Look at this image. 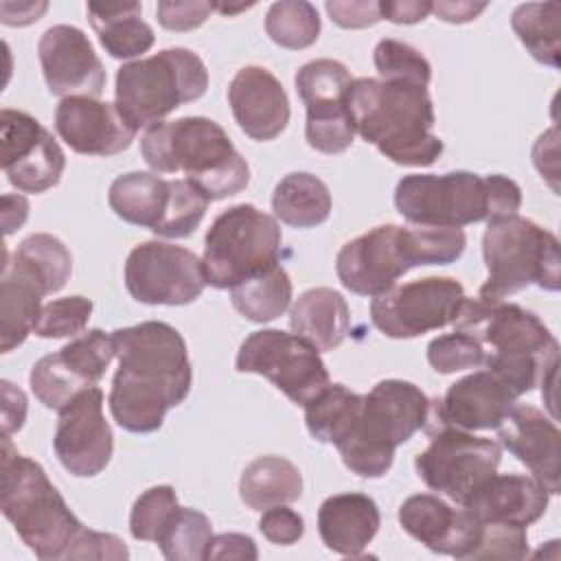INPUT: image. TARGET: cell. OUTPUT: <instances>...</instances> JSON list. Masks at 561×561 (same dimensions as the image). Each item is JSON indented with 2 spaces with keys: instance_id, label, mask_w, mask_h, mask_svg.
<instances>
[{
  "instance_id": "obj_1",
  "label": "cell",
  "mask_w": 561,
  "mask_h": 561,
  "mask_svg": "<svg viewBox=\"0 0 561 561\" xmlns=\"http://www.w3.org/2000/svg\"><path fill=\"white\" fill-rule=\"evenodd\" d=\"M118 370L112 379L110 412L134 434L162 427L164 414L180 405L193 383L186 342L180 331L160 320L112 331Z\"/></svg>"
},
{
  "instance_id": "obj_2",
  "label": "cell",
  "mask_w": 561,
  "mask_h": 561,
  "mask_svg": "<svg viewBox=\"0 0 561 561\" xmlns=\"http://www.w3.org/2000/svg\"><path fill=\"white\" fill-rule=\"evenodd\" d=\"M0 508L18 537L42 561L127 559L129 550L112 533L85 528L48 480L44 467L22 456L2 436Z\"/></svg>"
},
{
  "instance_id": "obj_3",
  "label": "cell",
  "mask_w": 561,
  "mask_h": 561,
  "mask_svg": "<svg viewBox=\"0 0 561 561\" xmlns=\"http://www.w3.org/2000/svg\"><path fill=\"white\" fill-rule=\"evenodd\" d=\"M348 110L355 131L401 167H430L443 153L427 85L403 79H353Z\"/></svg>"
},
{
  "instance_id": "obj_4",
  "label": "cell",
  "mask_w": 561,
  "mask_h": 561,
  "mask_svg": "<svg viewBox=\"0 0 561 561\" xmlns=\"http://www.w3.org/2000/svg\"><path fill=\"white\" fill-rule=\"evenodd\" d=\"M454 327L484 346V368L504 379L519 397L557 377V337L533 311L515 302L465 298Z\"/></svg>"
},
{
  "instance_id": "obj_5",
  "label": "cell",
  "mask_w": 561,
  "mask_h": 561,
  "mask_svg": "<svg viewBox=\"0 0 561 561\" xmlns=\"http://www.w3.org/2000/svg\"><path fill=\"white\" fill-rule=\"evenodd\" d=\"M462 228L377 226L348 243L335 256L340 283L357 296H379L419 265H449L465 252Z\"/></svg>"
},
{
  "instance_id": "obj_6",
  "label": "cell",
  "mask_w": 561,
  "mask_h": 561,
  "mask_svg": "<svg viewBox=\"0 0 561 561\" xmlns=\"http://www.w3.org/2000/svg\"><path fill=\"white\" fill-rule=\"evenodd\" d=\"M140 153L156 173L182 171L208 202L230 197L250 182L245 158L224 127L206 116L149 125L140 138Z\"/></svg>"
},
{
  "instance_id": "obj_7",
  "label": "cell",
  "mask_w": 561,
  "mask_h": 561,
  "mask_svg": "<svg viewBox=\"0 0 561 561\" xmlns=\"http://www.w3.org/2000/svg\"><path fill=\"white\" fill-rule=\"evenodd\" d=\"M394 206L416 226L462 228L515 215L522 206V188L500 173L484 178L471 171L412 173L399 180Z\"/></svg>"
},
{
  "instance_id": "obj_8",
  "label": "cell",
  "mask_w": 561,
  "mask_h": 561,
  "mask_svg": "<svg viewBox=\"0 0 561 561\" xmlns=\"http://www.w3.org/2000/svg\"><path fill=\"white\" fill-rule=\"evenodd\" d=\"M432 401L403 379H383L364 394L359 416L337 443L346 469L362 478H381L392 467L394 449L427 425Z\"/></svg>"
},
{
  "instance_id": "obj_9",
  "label": "cell",
  "mask_w": 561,
  "mask_h": 561,
  "mask_svg": "<svg viewBox=\"0 0 561 561\" xmlns=\"http://www.w3.org/2000/svg\"><path fill=\"white\" fill-rule=\"evenodd\" d=\"M482 256L489 270L478 291L482 300H504L530 285L546 291L561 287L559 239L517 213L486 221Z\"/></svg>"
},
{
  "instance_id": "obj_10",
  "label": "cell",
  "mask_w": 561,
  "mask_h": 561,
  "mask_svg": "<svg viewBox=\"0 0 561 561\" xmlns=\"http://www.w3.org/2000/svg\"><path fill=\"white\" fill-rule=\"evenodd\" d=\"M208 88L204 61L188 48H164L151 57L123 64L116 72V107L138 131L160 123Z\"/></svg>"
},
{
  "instance_id": "obj_11",
  "label": "cell",
  "mask_w": 561,
  "mask_h": 561,
  "mask_svg": "<svg viewBox=\"0 0 561 561\" xmlns=\"http://www.w3.org/2000/svg\"><path fill=\"white\" fill-rule=\"evenodd\" d=\"M280 228L276 219L252 204L226 208L204 239L206 283L217 289L234 285L278 265Z\"/></svg>"
},
{
  "instance_id": "obj_12",
  "label": "cell",
  "mask_w": 561,
  "mask_h": 561,
  "mask_svg": "<svg viewBox=\"0 0 561 561\" xmlns=\"http://www.w3.org/2000/svg\"><path fill=\"white\" fill-rule=\"evenodd\" d=\"M237 370L263 375L298 405L309 403L331 383L320 351L280 329L250 333L239 346Z\"/></svg>"
},
{
  "instance_id": "obj_13",
  "label": "cell",
  "mask_w": 561,
  "mask_h": 561,
  "mask_svg": "<svg viewBox=\"0 0 561 561\" xmlns=\"http://www.w3.org/2000/svg\"><path fill=\"white\" fill-rule=\"evenodd\" d=\"M430 436L432 443L414 458V469L432 491L462 506L495 473L502 460V447L493 438L473 436L451 425L430 430Z\"/></svg>"
},
{
  "instance_id": "obj_14",
  "label": "cell",
  "mask_w": 561,
  "mask_h": 561,
  "mask_svg": "<svg viewBox=\"0 0 561 561\" xmlns=\"http://www.w3.org/2000/svg\"><path fill=\"white\" fill-rule=\"evenodd\" d=\"M465 298L456 278L425 276L375 296L370 320L386 337L408 340L454 324Z\"/></svg>"
},
{
  "instance_id": "obj_15",
  "label": "cell",
  "mask_w": 561,
  "mask_h": 561,
  "mask_svg": "<svg viewBox=\"0 0 561 561\" xmlns=\"http://www.w3.org/2000/svg\"><path fill=\"white\" fill-rule=\"evenodd\" d=\"M202 261L186 248L167 241L138 243L125 261V287L145 305H188L206 287Z\"/></svg>"
},
{
  "instance_id": "obj_16",
  "label": "cell",
  "mask_w": 561,
  "mask_h": 561,
  "mask_svg": "<svg viewBox=\"0 0 561 561\" xmlns=\"http://www.w3.org/2000/svg\"><path fill=\"white\" fill-rule=\"evenodd\" d=\"M353 79L335 59H313L296 72V90L307 107L305 136L322 153H342L353 145L355 123L348 110Z\"/></svg>"
},
{
  "instance_id": "obj_17",
  "label": "cell",
  "mask_w": 561,
  "mask_h": 561,
  "mask_svg": "<svg viewBox=\"0 0 561 561\" xmlns=\"http://www.w3.org/2000/svg\"><path fill=\"white\" fill-rule=\"evenodd\" d=\"M112 333L92 329L31 368V390L48 410H61L81 390L96 386L114 359Z\"/></svg>"
},
{
  "instance_id": "obj_18",
  "label": "cell",
  "mask_w": 561,
  "mask_h": 561,
  "mask_svg": "<svg viewBox=\"0 0 561 561\" xmlns=\"http://www.w3.org/2000/svg\"><path fill=\"white\" fill-rule=\"evenodd\" d=\"M2 169L22 193L53 188L66 169V156L53 134L26 112L4 107L0 112Z\"/></svg>"
},
{
  "instance_id": "obj_19",
  "label": "cell",
  "mask_w": 561,
  "mask_h": 561,
  "mask_svg": "<svg viewBox=\"0 0 561 561\" xmlns=\"http://www.w3.org/2000/svg\"><path fill=\"white\" fill-rule=\"evenodd\" d=\"M57 460L79 478L99 476L114 449L112 427L103 416V392L96 386L81 390L59 410L53 438Z\"/></svg>"
},
{
  "instance_id": "obj_20",
  "label": "cell",
  "mask_w": 561,
  "mask_h": 561,
  "mask_svg": "<svg viewBox=\"0 0 561 561\" xmlns=\"http://www.w3.org/2000/svg\"><path fill=\"white\" fill-rule=\"evenodd\" d=\"M44 81L57 96H99L105 88V68L88 35L70 24L50 26L37 44Z\"/></svg>"
},
{
  "instance_id": "obj_21",
  "label": "cell",
  "mask_w": 561,
  "mask_h": 561,
  "mask_svg": "<svg viewBox=\"0 0 561 561\" xmlns=\"http://www.w3.org/2000/svg\"><path fill=\"white\" fill-rule=\"evenodd\" d=\"M517 399L519 394L495 373L476 370L451 383L443 399L432 401L427 425H451L465 432L497 430Z\"/></svg>"
},
{
  "instance_id": "obj_22",
  "label": "cell",
  "mask_w": 561,
  "mask_h": 561,
  "mask_svg": "<svg viewBox=\"0 0 561 561\" xmlns=\"http://www.w3.org/2000/svg\"><path fill=\"white\" fill-rule=\"evenodd\" d=\"M55 129L72 151L103 158L125 151L136 136L116 103L94 96L61 99L55 110Z\"/></svg>"
},
{
  "instance_id": "obj_23",
  "label": "cell",
  "mask_w": 561,
  "mask_h": 561,
  "mask_svg": "<svg viewBox=\"0 0 561 561\" xmlns=\"http://www.w3.org/2000/svg\"><path fill=\"white\" fill-rule=\"evenodd\" d=\"M403 530L432 552L467 559L480 539L482 522L465 506L454 508L432 493L410 495L399 508Z\"/></svg>"
},
{
  "instance_id": "obj_24",
  "label": "cell",
  "mask_w": 561,
  "mask_h": 561,
  "mask_svg": "<svg viewBox=\"0 0 561 561\" xmlns=\"http://www.w3.org/2000/svg\"><path fill=\"white\" fill-rule=\"evenodd\" d=\"M497 432L500 443L550 495L561 491V434L552 419L535 405H515Z\"/></svg>"
},
{
  "instance_id": "obj_25",
  "label": "cell",
  "mask_w": 561,
  "mask_h": 561,
  "mask_svg": "<svg viewBox=\"0 0 561 561\" xmlns=\"http://www.w3.org/2000/svg\"><path fill=\"white\" fill-rule=\"evenodd\" d=\"M55 294L46 274L18 250L4 252L0 278V351L9 353L33 333L42 298Z\"/></svg>"
},
{
  "instance_id": "obj_26",
  "label": "cell",
  "mask_w": 561,
  "mask_h": 561,
  "mask_svg": "<svg viewBox=\"0 0 561 561\" xmlns=\"http://www.w3.org/2000/svg\"><path fill=\"white\" fill-rule=\"evenodd\" d=\"M228 103L234 121L252 140H274L289 123L287 92L263 66H245L232 77Z\"/></svg>"
},
{
  "instance_id": "obj_27",
  "label": "cell",
  "mask_w": 561,
  "mask_h": 561,
  "mask_svg": "<svg viewBox=\"0 0 561 561\" xmlns=\"http://www.w3.org/2000/svg\"><path fill=\"white\" fill-rule=\"evenodd\" d=\"M550 493L541 482L519 473L489 476L462 504L480 522H506L515 526L535 524L548 508Z\"/></svg>"
},
{
  "instance_id": "obj_28",
  "label": "cell",
  "mask_w": 561,
  "mask_h": 561,
  "mask_svg": "<svg viewBox=\"0 0 561 561\" xmlns=\"http://www.w3.org/2000/svg\"><path fill=\"white\" fill-rule=\"evenodd\" d=\"M381 524L379 508L370 495L337 493L327 497L318 511L322 543L344 557H362Z\"/></svg>"
},
{
  "instance_id": "obj_29",
  "label": "cell",
  "mask_w": 561,
  "mask_h": 561,
  "mask_svg": "<svg viewBox=\"0 0 561 561\" xmlns=\"http://www.w3.org/2000/svg\"><path fill=\"white\" fill-rule=\"evenodd\" d=\"M289 327L318 351H333L344 342L351 327L348 302L331 287H313L294 302Z\"/></svg>"
},
{
  "instance_id": "obj_30",
  "label": "cell",
  "mask_w": 561,
  "mask_h": 561,
  "mask_svg": "<svg viewBox=\"0 0 561 561\" xmlns=\"http://www.w3.org/2000/svg\"><path fill=\"white\" fill-rule=\"evenodd\" d=\"M140 13V2H88L90 24L114 59H131L153 46V28Z\"/></svg>"
},
{
  "instance_id": "obj_31",
  "label": "cell",
  "mask_w": 561,
  "mask_h": 561,
  "mask_svg": "<svg viewBox=\"0 0 561 561\" xmlns=\"http://www.w3.org/2000/svg\"><path fill=\"white\" fill-rule=\"evenodd\" d=\"M239 495L252 511L291 504L302 495L298 467L283 456H259L241 473Z\"/></svg>"
},
{
  "instance_id": "obj_32",
  "label": "cell",
  "mask_w": 561,
  "mask_h": 561,
  "mask_svg": "<svg viewBox=\"0 0 561 561\" xmlns=\"http://www.w3.org/2000/svg\"><path fill=\"white\" fill-rule=\"evenodd\" d=\"M110 208L127 224L149 228L151 232L162 221L169 202V180L158 173L131 171L118 175L107 191Z\"/></svg>"
},
{
  "instance_id": "obj_33",
  "label": "cell",
  "mask_w": 561,
  "mask_h": 561,
  "mask_svg": "<svg viewBox=\"0 0 561 561\" xmlns=\"http://www.w3.org/2000/svg\"><path fill=\"white\" fill-rule=\"evenodd\" d=\"M272 210L291 228H316L331 215L329 186L307 171L287 173L274 188Z\"/></svg>"
},
{
  "instance_id": "obj_34",
  "label": "cell",
  "mask_w": 561,
  "mask_h": 561,
  "mask_svg": "<svg viewBox=\"0 0 561 561\" xmlns=\"http://www.w3.org/2000/svg\"><path fill=\"white\" fill-rule=\"evenodd\" d=\"M232 307L250 322H272L283 316L291 302V280L278 263L267 272L252 276L230 289Z\"/></svg>"
},
{
  "instance_id": "obj_35",
  "label": "cell",
  "mask_w": 561,
  "mask_h": 561,
  "mask_svg": "<svg viewBox=\"0 0 561 561\" xmlns=\"http://www.w3.org/2000/svg\"><path fill=\"white\" fill-rule=\"evenodd\" d=\"M364 394L342 383H329L320 394L305 403V423L309 434L320 443H342L359 416Z\"/></svg>"
},
{
  "instance_id": "obj_36",
  "label": "cell",
  "mask_w": 561,
  "mask_h": 561,
  "mask_svg": "<svg viewBox=\"0 0 561 561\" xmlns=\"http://www.w3.org/2000/svg\"><path fill=\"white\" fill-rule=\"evenodd\" d=\"M511 26L526 50L550 68H559L561 55V4L526 2L513 11Z\"/></svg>"
},
{
  "instance_id": "obj_37",
  "label": "cell",
  "mask_w": 561,
  "mask_h": 561,
  "mask_svg": "<svg viewBox=\"0 0 561 561\" xmlns=\"http://www.w3.org/2000/svg\"><path fill=\"white\" fill-rule=\"evenodd\" d=\"M265 31L280 48H309L320 35L318 9L305 0L274 2L265 15Z\"/></svg>"
},
{
  "instance_id": "obj_38",
  "label": "cell",
  "mask_w": 561,
  "mask_h": 561,
  "mask_svg": "<svg viewBox=\"0 0 561 561\" xmlns=\"http://www.w3.org/2000/svg\"><path fill=\"white\" fill-rule=\"evenodd\" d=\"M213 539V526L197 508L180 506L169 526L158 539V546L169 561H199Z\"/></svg>"
},
{
  "instance_id": "obj_39",
  "label": "cell",
  "mask_w": 561,
  "mask_h": 561,
  "mask_svg": "<svg viewBox=\"0 0 561 561\" xmlns=\"http://www.w3.org/2000/svg\"><path fill=\"white\" fill-rule=\"evenodd\" d=\"M208 208V197L184 180H169V202L162 221L156 226L153 234L167 239H184L195 232Z\"/></svg>"
},
{
  "instance_id": "obj_40",
  "label": "cell",
  "mask_w": 561,
  "mask_h": 561,
  "mask_svg": "<svg viewBox=\"0 0 561 561\" xmlns=\"http://www.w3.org/2000/svg\"><path fill=\"white\" fill-rule=\"evenodd\" d=\"M180 508L178 495L171 484H158L147 489L131 506L129 533L138 541H156L169 526L171 517Z\"/></svg>"
},
{
  "instance_id": "obj_41",
  "label": "cell",
  "mask_w": 561,
  "mask_h": 561,
  "mask_svg": "<svg viewBox=\"0 0 561 561\" xmlns=\"http://www.w3.org/2000/svg\"><path fill=\"white\" fill-rule=\"evenodd\" d=\"M379 79H403L427 85L432 79L430 61L410 44L399 39H381L373 50Z\"/></svg>"
},
{
  "instance_id": "obj_42",
  "label": "cell",
  "mask_w": 561,
  "mask_h": 561,
  "mask_svg": "<svg viewBox=\"0 0 561 561\" xmlns=\"http://www.w3.org/2000/svg\"><path fill=\"white\" fill-rule=\"evenodd\" d=\"M92 300L83 296H66L42 305L33 333L39 337H77L88 327Z\"/></svg>"
},
{
  "instance_id": "obj_43",
  "label": "cell",
  "mask_w": 561,
  "mask_h": 561,
  "mask_svg": "<svg viewBox=\"0 0 561 561\" xmlns=\"http://www.w3.org/2000/svg\"><path fill=\"white\" fill-rule=\"evenodd\" d=\"M484 346L465 331L438 335L427 344V362L440 375L480 368L484 366Z\"/></svg>"
},
{
  "instance_id": "obj_44",
  "label": "cell",
  "mask_w": 561,
  "mask_h": 561,
  "mask_svg": "<svg viewBox=\"0 0 561 561\" xmlns=\"http://www.w3.org/2000/svg\"><path fill=\"white\" fill-rule=\"evenodd\" d=\"M15 250L20 254H24L26 259H31L46 274V278L50 280L55 291H59L66 285V280L70 278L72 254L57 237L37 232V234L26 237Z\"/></svg>"
},
{
  "instance_id": "obj_45",
  "label": "cell",
  "mask_w": 561,
  "mask_h": 561,
  "mask_svg": "<svg viewBox=\"0 0 561 561\" xmlns=\"http://www.w3.org/2000/svg\"><path fill=\"white\" fill-rule=\"evenodd\" d=\"M528 537L524 526L506 522H482L480 539L467 559H526Z\"/></svg>"
},
{
  "instance_id": "obj_46",
  "label": "cell",
  "mask_w": 561,
  "mask_h": 561,
  "mask_svg": "<svg viewBox=\"0 0 561 561\" xmlns=\"http://www.w3.org/2000/svg\"><path fill=\"white\" fill-rule=\"evenodd\" d=\"M215 4L199 0H162L158 2V22L169 31H193L206 22Z\"/></svg>"
},
{
  "instance_id": "obj_47",
  "label": "cell",
  "mask_w": 561,
  "mask_h": 561,
  "mask_svg": "<svg viewBox=\"0 0 561 561\" xmlns=\"http://www.w3.org/2000/svg\"><path fill=\"white\" fill-rule=\"evenodd\" d=\"M259 530L272 543L291 546L302 537L305 522L294 508H287L285 504H278V506H272V508L263 511V515L259 519Z\"/></svg>"
},
{
  "instance_id": "obj_48",
  "label": "cell",
  "mask_w": 561,
  "mask_h": 561,
  "mask_svg": "<svg viewBox=\"0 0 561 561\" xmlns=\"http://www.w3.org/2000/svg\"><path fill=\"white\" fill-rule=\"evenodd\" d=\"M324 7L331 20L342 28H366L381 20L379 2L375 0H351V2L329 0Z\"/></svg>"
},
{
  "instance_id": "obj_49",
  "label": "cell",
  "mask_w": 561,
  "mask_h": 561,
  "mask_svg": "<svg viewBox=\"0 0 561 561\" xmlns=\"http://www.w3.org/2000/svg\"><path fill=\"white\" fill-rule=\"evenodd\" d=\"M259 550L254 539L241 533H221L210 539L206 550V559H239V561H254Z\"/></svg>"
},
{
  "instance_id": "obj_50",
  "label": "cell",
  "mask_w": 561,
  "mask_h": 561,
  "mask_svg": "<svg viewBox=\"0 0 561 561\" xmlns=\"http://www.w3.org/2000/svg\"><path fill=\"white\" fill-rule=\"evenodd\" d=\"M432 13V2L425 0H381L379 15L381 20L394 24H416Z\"/></svg>"
},
{
  "instance_id": "obj_51",
  "label": "cell",
  "mask_w": 561,
  "mask_h": 561,
  "mask_svg": "<svg viewBox=\"0 0 561 561\" xmlns=\"http://www.w3.org/2000/svg\"><path fill=\"white\" fill-rule=\"evenodd\" d=\"M2 427L4 434H13L24 425L26 419V397L11 381H2Z\"/></svg>"
},
{
  "instance_id": "obj_52",
  "label": "cell",
  "mask_w": 561,
  "mask_h": 561,
  "mask_svg": "<svg viewBox=\"0 0 561 561\" xmlns=\"http://www.w3.org/2000/svg\"><path fill=\"white\" fill-rule=\"evenodd\" d=\"M48 9V2H2L0 20L9 26H26L42 18Z\"/></svg>"
},
{
  "instance_id": "obj_53",
  "label": "cell",
  "mask_w": 561,
  "mask_h": 561,
  "mask_svg": "<svg viewBox=\"0 0 561 561\" xmlns=\"http://www.w3.org/2000/svg\"><path fill=\"white\" fill-rule=\"evenodd\" d=\"M486 9V2H432V13L443 22L462 24L476 20Z\"/></svg>"
},
{
  "instance_id": "obj_54",
  "label": "cell",
  "mask_w": 561,
  "mask_h": 561,
  "mask_svg": "<svg viewBox=\"0 0 561 561\" xmlns=\"http://www.w3.org/2000/svg\"><path fill=\"white\" fill-rule=\"evenodd\" d=\"M28 217V202L22 195H11L7 193L2 197V226H4V234L9 237L11 232H15V228H20Z\"/></svg>"
}]
</instances>
